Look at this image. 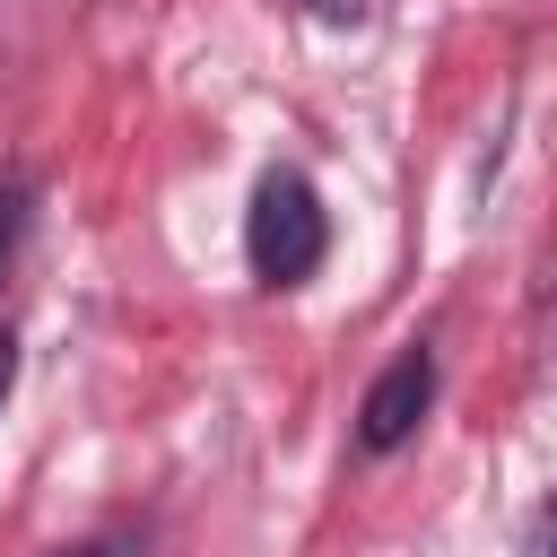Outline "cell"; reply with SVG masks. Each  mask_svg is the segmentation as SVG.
<instances>
[{"label":"cell","instance_id":"6da1fadb","mask_svg":"<svg viewBox=\"0 0 557 557\" xmlns=\"http://www.w3.org/2000/svg\"><path fill=\"white\" fill-rule=\"evenodd\" d=\"M331 252V218H322V191L305 174H261L252 183V209H244V261L261 287H305Z\"/></svg>","mask_w":557,"mask_h":557},{"label":"cell","instance_id":"7a4b0ae2","mask_svg":"<svg viewBox=\"0 0 557 557\" xmlns=\"http://www.w3.org/2000/svg\"><path fill=\"white\" fill-rule=\"evenodd\" d=\"M426 400H435V357H426V348H400V357L366 383V400H357V444H366V453H400V444L418 435Z\"/></svg>","mask_w":557,"mask_h":557},{"label":"cell","instance_id":"3957f363","mask_svg":"<svg viewBox=\"0 0 557 557\" xmlns=\"http://www.w3.org/2000/svg\"><path fill=\"white\" fill-rule=\"evenodd\" d=\"M17 235H26V183H9V191H0V270H9Z\"/></svg>","mask_w":557,"mask_h":557},{"label":"cell","instance_id":"277c9868","mask_svg":"<svg viewBox=\"0 0 557 557\" xmlns=\"http://www.w3.org/2000/svg\"><path fill=\"white\" fill-rule=\"evenodd\" d=\"M61 557H139V531H104V540H78Z\"/></svg>","mask_w":557,"mask_h":557},{"label":"cell","instance_id":"5b68a950","mask_svg":"<svg viewBox=\"0 0 557 557\" xmlns=\"http://www.w3.org/2000/svg\"><path fill=\"white\" fill-rule=\"evenodd\" d=\"M305 17H322V26H357L366 17V0H296Z\"/></svg>","mask_w":557,"mask_h":557},{"label":"cell","instance_id":"8992f818","mask_svg":"<svg viewBox=\"0 0 557 557\" xmlns=\"http://www.w3.org/2000/svg\"><path fill=\"white\" fill-rule=\"evenodd\" d=\"M9 392H17V339L0 331V409H9Z\"/></svg>","mask_w":557,"mask_h":557},{"label":"cell","instance_id":"52a82bcc","mask_svg":"<svg viewBox=\"0 0 557 557\" xmlns=\"http://www.w3.org/2000/svg\"><path fill=\"white\" fill-rule=\"evenodd\" d=\"M540 557H557V505L540 513Z\"/></svg>","mask_w":557,"mask_h":557}]
</instances>
